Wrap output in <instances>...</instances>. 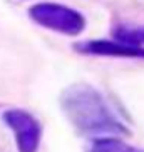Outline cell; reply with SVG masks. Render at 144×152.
<instances>
[{
    "label": "cell",
    "instance_id": "6da1fadb",
    "mask_svg": "<svg viewBox=\"0 0 144 152\" xmlns=\"http://www.w3.org/2000/svg\"><path fill=\"white\" fill-rule=\"evenodd\" d=\"M64 114L79 132L89 135H129L97 89L87 84H74L60 97Z\"/></svg>",
    "mask_w": 144,
    "mask_h": 152
},
{
    "label": "cell",
    "instance_id": "7a4b0ae2",
    "mask_svg": "<svg viewBox=\"0 0 144 152\" xmlns=\"http://www.w3.org/2000/svg\"><path fill=\"white\" fill-rule=\"evenodd\" d=\"M35 23L62 35H79L86 28V18L77 10L59 4H37L29 12Z\"/></svg>",
    "mask_w": 144,
    "mask_h": 152
},
{
    "label": "cell",
    "instance_id": "3957f363",
    "mask_svg": "<svg viewBox=\"0 0 144 152\" xmlns=\"http://www.w3.org/2000/svg\"><path fill=\"white\" fill-rule=\"evenodd\" d=\"M4 121L14 130L18 151L37 152L42 130L35 117L25 110H9L4 114Z\"/></svg>",
    "mask_w": 144,
    "mask_h": 152
},
{
    "label": "cell",
    "instance_id": "277c9868",
    "mask_svg": "<svg viewBox=\"0 0 144 152\" xmlns=\"http://www.w3.org/2000/svg\"><path fill=\"white\" fill-rule=\"evenodd\" d=\"M76 50L87 55H106V57L144 58V47L126 45L117 40H87L76 45Z\"/></svg>",
    "mask_w": 144,
    "mask_h": 152
},
{
    "label": "cell",
    "instance_id": "5b68a950",
    "mask_svg": "<svg viewBox=\"0 0 144 152\" xmlns=\"http://www.w3.org/2000/svg\"><path fill=\"white\" fill-rule=\"evenodd\" d=\"M114 39L126 45L143 47L144 45V27H129V25H119L112 32Z\"/></svg>",
    "mask_w": 144,
    "mask_h": 152
},
{
    "label": "cell",
    "instance_id": "8992f818",
    "mask_svg": "<svg viewBox=\"0 0 144 152\" xmlns=\"http://www.w3.org/2000/svg\"><path fill=\"white\" fill-rule=\"evenodd\" d=\"M89 152H136V149L117 137H97L92 140Z\"/></svg>",
    "mask_w": 144,
    "mask_h": 152
}]
</instances>
